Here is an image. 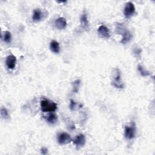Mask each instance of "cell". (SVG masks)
<instances>
[{
  "label": "cell",
  "mask_w": 155,
  "mask_h": 155,
  "mask_svg": "<svg viewBox=\"0 0 155 155\" xmlns=\"http://www.w3.org/2000/svg\"><path fill=\"white\" fill-rule=\"evenodd\" d=\"M135 13V7L133 2H128L124 8V15L126 18H130Z\"/></svg>",
  "instance_id": "5b68a950"
},
{
  "label": "cell",
  "mask_w": 155,
  "mask_h": 155,
  "mask_svg": "<svg viewBox=\"0 0 155 155\" xmlns=\"http://www.w3.org/2000/svg\"><path fill=\"white\" fill-rule=\"evenodd\" d=\"M111 84L117 88H123L124 87V84L121 79L120 71L118 68H115L114 70V74Z\"/></svg>",
  "instance_id": "3957f363"
},
{
  "label": "cell",
  "mask_w": 155,
  "mask_h": 155,
  "mask_svg": "<svg viewBox=\"0 0 155 155\" xmlns=\"http://www.w3.org/2000/svg\"><path fill=\"white\" fill-rule=\"evenodd\" d=\"M76 105V103L72 99H70V108L71 110H74L75 109Z\"/></svg>",
  "instance_id": "d6986e66"
},
{
  "label": "cell",
  "mask_w": 155,
  "mask_h": 155,
  "mask_svg": "<svg viewBox=\"0 0 155 155\" xmlns=\"http://www.w3.org/2000/svg\"><path fill=\"white\" fill-rule=\"evenodd\" d=\"M80 24L81 27L85 30H88L89 28V22L88 20V16L87 14L85 13H84L80 17Z\"/></svg>",
  "instance_id": "8fae6325"
},
{
  "label": "cell",
  "mask_w": 155,
  "mask_h": 155,
  "mask_svg": "<svg viewBox=\"0 0 155 155\" xmlns=\"http://www.w3.org/2000/svg\"><path fill=\"white\" fill-rule=\"evenodd\" d=\"M117 30H119L117 33L122 35V39L120 40V42L122 44H127L130 41L131 39V34L129 31L124 28L122 24H119L117 25Z\"/></svg>",
  "instance_id": "7a4b0ae2"
},
{
  "label": "cell",
  "mask_w": 155,
  "mask_h": 155,
  "mask_svg": "<svg viewBox=\"0 0 155 155\" xmlns=\"http://www.w3.org/2000/svg\"><path fill=\"white\" fill-rule=\"evenodd\" d=\"M73 142L78 148L82 147L86 142V138L85 135L83 134H79L77 135L73 140Z\"/></svg>",
  "instance_id": "52a82bcc"
},
{
  "label": "cell",
  "mask_w": 155,
  "mask_h": 155,
  "mask_svg": "<svg viewBox=\"0 0 155 155\" xmlns=\"http://www.w3.org/2000/svg\"><path fill=\"white\" fill-rule=\"evenodd\" d=\"M1 116L4 119H8L9 118V114L8 110L4 107L1 108Z\"/></svg>",
  "instance_id": "ac0fdd59"
},
{
  "label": "cell",
  "mask_w": 155,
  "mask_h": 155,
  "mask_svg": "<svg viewBox=\"0 0 155 155\" xmlns=\"http://www.w3.org/2000/svg\"><path fill=\"white\" fill-rule=\"evenodd\" d=\"M137 69L139 72L140 73V74L142 76H148L150 75V73L145 68H144L142 65H140V64H139L137 65Z\"/></svg>",
  "instance_id": "2e32d148"
},
{
  "label": "cell",
  "mask_w": 155,
  "mask_h": 155,
  "mask_svg": "<svg viewBox=\"0 0 155 155\" xmlns=\"http://www.w3.org/2000/svg\"><path fill=\"white\" fill-rule=\"evenodd\" d=\"M97 33L101 38H109L110 37V30L108 27L104 25H101L97 29Z\"/></svg>",
  "instance_id": "9c48e42d"
},
{
  "label": "cell",
  "mask_w": 155,
  "mask_h": 155,
  "mask_svg": "<svg viewBox=\"0 0 155 155\" xmlns=\"http://www.w3.org/2000/svg\"><path fill=\"white\" fill-rule=\"evenodd\" d=\"M42 19V12L40 9H35L33 12L32 19L34 22H39Z\"/></svg>",
  "instance_id": "5bb4252c"
},
{
  "label": "cell",
  "mask_w": 155,
  "mask_h": 155,
  "mask_svg": "<svg viewBox=\"0 0 155 155\" xmlns=\"http://www.w3.org/2000/svg\"><path fill=\"white\" fill-rule=\"evenodd\" d=\"M124 135L125 138L128 140L134 138L136 135V128L134 122H133L130 126H126L125 127Z\"/></svg>",
  "instance_id": "277c9868"
},
{
  "label": "cell",
  "mask_w": 155,
  "mask_h": 155,
  "mask_svg": "<svg viewBox=\"0 0 155 155\" xmlns=\"http://www.w3.org/2000/svg\"><path fill=\"white\" fill-rule=\"evenodd\" d=\"M81 84V81L79 79H76V81H73L72 82V86H73V91L75 93H78L79 91V88Z\"/></svg>",
  "instance_id": "e0dca14e"
},
{
  "label": "cell",
  "mask_w": 155,
  "mask_h": 155,
  "mask_svg": "<svg viewBox=\"0 0 155 155\" xmlns=\"http://www.w3.org/2000/svg\"><path fill=\"white\" fill-rule=\"evenodd\" d=\"M16 64V58L13 54H10L6 58L5 64L8 69L13 70L15 68Z\"/></svg>",
  "instance_id": "ba28073f"
},
{
  "label": "cell",
  "mask_w": 155,
  "mask_h": 155,
  "mask_svg": "<svg viewBox=\"0 0 155 155\" xmlns=\"http://www.w3.org/2000/svg\"><path fill=\"white\" fill-rule=\"evenodd\" d=\"M57 140L60 145H65L69 143L72 139L69 134L65 132H62L58 135Z\"/></svg>",
  "instance_id": "8992f818"
},
{
  "label": "cell",
  "mask_w": 155,
  "mask_h": 155,
  "mask_svg": "<svg viewBox=\"0 0 155 155\" xmlns=\"http://www.w3.org/2000/svg\"><path fill=\"white\" fill-rule=\"evenodd\" d=\"M67 21L65 18L60 17L59 18H57L54 21V25L56 28L58 30H64L67 27Z\"/></svg>",
  "instance_id": "30bf717a"
},
{
  "label": "cell",
  "mask_w": 155,
  "mask_h": 155,
  "mask_svg": "<svg viewBox=\"0 0 155 155\" xmlns=\"http://www.w3.org/2000/svg\"><path fill=\"white\" fill-rule=\"evenodd\" d=\"M47 152H48V150L47 148L45 147H42L41 148V153L42 154H47Z\"/></svg>",
  "instance_id": "ffe728a7"
},
{
  "label": "cell",
  "mask_w": 155,
  "mask_h": 155,
  "mask_svg": "<svg viewBox=\"0 0 155 155\" xmlns=\"http://www.w3.org/2000/svg\"><path fill=\"white\" fill-rule=\"evenodd\" d=\"M50 49L54 53H59L60 51V45L59 42L55 40H52L50 43Z\"/></svg>",
  "instance_id": "7c38bea8"
},
{
  "label": "cell",
  "mask_w": 155,
  "mask_h": 155,
  "mask_svg": "<svg viewBox=\"0 0 155 155\" xmlns=\"http://www.w3.org/2000/svg\"><path fill=\"white\" fill-rule=\"evenodd\" d=\"M2 39H3V41L5 43H7V44L10 43L11 41H12V35H11V33L10 31H5L4 32Z\"/></svg>",
  "instance_id": "9a60e30c"
},
{
  "label": "cell",
  "mask_w": 155,
  "mask_h": 155,
  "mask_svg": "<svg viewBox=\"0 0 155 155\" xmlns=\"http://www.w3.org/2000/svg\"><path fill=\"white\" fill-rule=\"evenodd\" d=\"M45 119L48 123L50 124H54L58 120V117L54 113L50 112L48 115L45 117Z\"/></svg>",
  "instance_id": "4fadbf2b"
},
{
  "label": "cell",
  "mask_w": 155,
  "mask_h": 155,
  "mask_svg": "<svg viewBox=\"0 0 155 155\" xmlns=\"http://www.w3.org/2000/svg\"><path fill=\"white\" fill-rule=\"evenodd\" d=\"M57 104L47 99L41 101V108L42 112H54L57 109Z\"/></svg>",
  "instance_id": "6da1fadb"
}]
</instances>
